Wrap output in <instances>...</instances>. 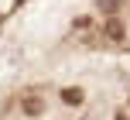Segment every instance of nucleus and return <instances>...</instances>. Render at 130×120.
Returning a JSON list of instances; mask_svg holds the SVG:
<instances>
[{"label": "nucleus", "mask_w": 130, "mask_h": 120, "mask_svg": "<svg viewBox=\"0 0 130 120\" xmlns=\"http://www.w3.org/2000/svg\"><path fill=\"white\" fill-rule=\"evenodd\" d=\"M103 34H106L110 41H123V24H120L117 17H110V21L103 24Z\"/></svg>", "instance_id": "nucleus-1"}, {"label": "nucleus", "mask_w": 130, "mask_h": 120, "mask_svg": "<svg viewBox=\"0 0 130 120\" xmlns=\"http://www.w3.org/2000/svg\"><path fill=\"white\" fill-rule=\"evenodd\" d=\"M41 110H45V100L41 96H24V113L27 117H38Z\"/></svg>", "instance_id": "nucleus-2"}, {"label": "nucleus", "mask_w": 130, "mask_h": 120, "mask_svg": "<svg viewBox=\"0 0 130 120\" xmlns=\"http://www.w3.org/2000/svg\"><path fill=\"white\" fill-rule=\"evenodd\" d=\"M62 100L75 107V103H82V93H79V89H65V93H62Z\"/></svg>", "instance_id": "nucleus-3"}, {"label": "nucleus", "mask_w": 130, "mask_h": 120, "mask_svg": "<svg viewBox=\"0 0 130 120\" xmlns=\"http://www.w3.org/2000/svg\"><path fill=\"white\" fill-rule=\"evenodd\" d=\"M99 10L113 17V14H117V0H99Z\"/></svg>", "instance_id": "nucleus-4"}]
</instances>
